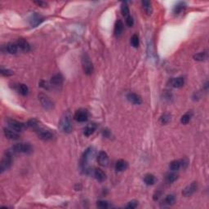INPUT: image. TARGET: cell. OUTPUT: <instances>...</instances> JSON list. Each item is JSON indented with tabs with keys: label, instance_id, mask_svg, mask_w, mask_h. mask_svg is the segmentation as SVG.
<instances>
[{
	"label": "cell",
	"instance_id": "17",
	"mask_svg": "<svg viewBox=\"0 0 209 209\" xmlns=\"http://www.w3.org/2000/svg\"><path fill=\"white\" fill-rule=\"evenodd\" d=\"M63 83V76L60 74H56L54 76L51 77L50 84L52 86H60Z\"/></svg>",
	"mask_w": 209,
	"mask_h": 209
},
{
	"label": "cell",
	"instance_id": "23",
	"mask_svg": "<svg viewBox=\"0 0 209 209\" xmlns=\"http://www.w3.org/2000/svg\"><path fill=\"white\" fill-rule=\"evenodd\" d=\"M144 182L147 186H153L156 182V177L153 174H146L144 177Z\"/></svg>",
	"mask_w": 209,
	"mask_h": 209
},
{
	"label": "cell",
	"instance_id": "10",
	"mask_svg": "<svg viewBox=\"0 0 209 209\" xmlns=\"http://www.w3.org/2000/svg\"><path fill=\"white\" fill-rule=\"evenodd\" d=\"M98 163L102 167H107L109 164V157L104 151H100L97 155Z\"/></svg>",
	"mask_w": 209,
	"mask_h": 209
},
{
	"label": "cell",
	"instance_id": "40",
	"mask_svg": "<svg viewBox=\"0 0 209 209\" xmlns=\"http://www.w3.org/2000/svg\"><path fill=\"white\" fill-rule=\"evenodd\" d=\"M102 134H103V136H104V137H109V136H110V132H109V131L108 130L107 128H105V129H104V130H103Z\"/></svg>",
	"mask_w": 209,
	"mask_h": 209
},
{
	"label": "cell",
	"instance_id": "16",
	"mask_svg": "<svg viewBox=\"0 0 209 209\" xmlns=\"http://www.w3.org/2000/svg\"><path fill=\"white\" fill-rule=\"evenodd\" d=\"M128 162L123 159H119L115 163V170L117 172H123L128 168Z\"/></svg>",
	"mask_w": 209,
	"mask_h": 209
},
{
	"label": "cell",
	"instance_id": "33",
	"mask_svg": "<svg viewBox=\"0 0 209 209\" xmlns=\"http://www.w3.org/2000/svg\"><path fill=\"white\" fill-rule=\"evenodd\" d=\"M170 120H171V115H170L169 114H163L160 118V122L161 123H163V124H166V123H168Z\"/></svg>",
	"mask_w": 209,
	"mask_h": 209
},
{
	"label": "cell",
	"instance_id": "37",
	"mask_svg": "<svg viewBox=\"0 0 209 209\" xmlns=\"http://www.w3.org/2000/svg\"><path fill=\"white\" fill-rule=\"evenodd\" d=\"M126 24H127V26H129V27H132L133 26V24H134V20H133V16H128L127 19H126Z\"/></svg>",
	"mask_w": 209,
	"mask_h": 209
},
{
	"label": "cell",
	"instance_id": "39",
	"mask_svg": "<svg viewBox=\"0 0 209 209\" xmlns=\"http://www.w3.org/2000/svg\"><path fill=\"white\" fill-rule=\"evenodd\" d=\"M35 3V4H37L38 6H39V7H45L46 6H47V3L45 2H43V1H35V2H34Z\"/></svg>",
	"mask_w": 209,
	"mask_h": 209
},
{
	"label": "cell",
	"instance_id": "29",
	"mask_svg": "<svg viewBox=\"0 0 209 209\" xmlns=\"http://www.w3.org/2000/svg\"><path fill=\"white\" fill-rule=\"evenodd\" d=\"M178 178V176L177 174H175L173 172H171V173H168L166 176V181L167 183H173L174 181H176Z\"/></svg>",
	"mask_w": 209,
	"mask_h": 209
},
{
	"label": "cell",
	"instance_id": "36",
	"mask_svg": "<svg viewBox=\"0 0 209 209\" xmlns=\"http://www.w3.org/2000/svg\"><path fill=\"white\" fill-rule=\"evenodd\" d=\"M1 75L3 76H11L13 75V72L12 70H7V69H4V68H1Z\"/></svg>",
	"mask_w": 209,
	"mask_h": 209
},
{
	"label": "cell",
	"instance_id": "6",
	"mask_svg": "<svg viewBox=\"0 0 209 209\" xmlns=\"http://www.w3.org/2000/svg\"><path fill=\"white\" fill-rule=\"evenodd\" d=\"M35 131L38 134V137H39L40 139L43 140V141H51V140L53 139V134L49 130H47V129H44L43 128H42L41 125L38 128H36Z\"/></svg>",
	"mask_w": 209,
	"mask_h": 209
},
{
	"label": "cell",
	"instance_id": "15",
	"mask_svg": "<svg viewBox=\"0 0 209 209\" xmlns=\"http://www.w3.org/2000/svg\"><path fill=\"white\" fill-rule=\"evenodd\" d=\"M93 175H94V177L98 181H100V182H102L104 181V180L106 179V175L104 172V171H102L100 168H96L94 171H93Z\"/></svg>",
	"mask_w": 209,
	"mask_h": 209
},
{
	"label": "cell",
	"instance_id": "4",
	"mask_svg": "<svg viewBox=\"0 0 209 209\" xmlns=\"http://www.w3.org/2000/svg\"><path fill=\"white\" fill-rule=\"evenodd\" d=\"M82 65L84 73L88 75H92L94 71V66L90 57L87 53H84L82 56Z\"/></svg>",
	"mask_w": 209,
	"mask_h": 209
},
{
	"label": "cell",
	"instance_id": "34",
	"mask_svg": "<svg viewBox=\"0 0 209 209\" xmlns=\"http://www.w3.org/2000/svg\"><path fill=\"white\" fill-rule=\"evenodd\" d=\"M191 115L190 114H184L183 116L181 118V123L182 124H187V123L191 121Z\"/></svg>",
	"mask_w": 209,
	"mask_h": 209
},
{
	"label": "cell",
	"instance_id": "9",
	"mask_svg": "<svg viewBox=\"0 0 209 209\" xmlns=\"http://www.w3.org/2000/svg\"><path fill=\"white\" fill-rule=\"evenodd\" d=\"M198 185L197 182H192L191 185H189L188 186H186V188L184 189L183 191H182V195L186 197H189V196H191L192 195L195 193V191H197Z\"/></svg>",
	"mask_w": 209,
	"mask_h": 209
},
{
	"label": "cell",
	"instance_id": "27",
	"mask_svg": "<svg viewBox=\"0 0 209 209\" xmlns=\"http://www.w3.org/2000/svg\"><path fill=\"white\" fill-rule=\"evenodd\" d=\"M163 203L167 206H172V205L175 203V197L172 195H167L164 199H163Z\"/></svg>",
	"mask_w": 209,
	"mask_h": 209
},
{
	"label": "cell",
	"instance_id": "19",
	"mask_svg": "<svg viewBox=\"0 0 209 209\" xmlns=\"http://www.w3.org/2000/svg\"><path fill=\"white\" fill-rule=\"evenodd\" d=\"M123 22L120 21V20H118L115 23V26H114V35L116 37H119L122 33H123Z\"/></svg>",
	"mask_w": 209,
	"mask_h": 209
},
{
	"label": "cell",
	"instance_id": "26",
	"mask_svg": "<svg viewBox=\"0 0 209 209\" xmlns=\"http://www.w3.org/2000/svg\"><path fill=\"white\" fill-rule=\"evenodd\" d=\"M7 50L10 54H16L19 48L16 43H9L7 45Z\"/></svg>",
	"mask_w": 209,
	"mask_h": 209
},
{
	"label": "cell",
	"instance_id": "22",
	"mask_svg": "<svg viewBox=\"0 0 209 209\" xmlns=\"http://www.w3.org/2000/svg\"><path fill=\"white\" fill-rule=\"evenodd\" d=\"M142 7L143 9L147 15H151L152 14V12H153V9H152V6H151V2L150 1H146V0H144L141 2Z\"/></svg>",
	"mask_w": 209,
	"mask_h": 209
},
{
	"label": "cell",
	"instance_id": "11",
	"mask_svg": "<svg viewBox=\"0 0 209 209\" xmlns=\"http://www.w3.org/2000/svg\"><path fill=\"white\" fill-rule=\"evenodd\" d=\"M16 45L18 47V48L21 51H24V52H28L30 50V45L29 44V43L24 39H19L16 42Z\"/></svg>",
	"mask_w": 209,
	"mask_h": 209
},
{
	"label": "cell",
	"instance_id": "3",
	"mask_svg": "<svg viewBox=\"0 0 209 209\" xmlns=\"http://www.w3.org/2000/svg\"><path fill=\"white\" fill-rule=\"evenodd\" d=\"M12 154H13L10 150L7 151L5 153L2 161H1V164H0V172H1V173L4 172L5 171H7L11 167L12 164Z\"/></svg>",
	"mask_w": 209,
	"mask_h": 209
},
{
	"label": "cell",
	"instance_id": "1",
	"mask_svg": "<svg viewBox=\"0 0 209 209\" xmlns=\"http://www.w3.org/2000/svg\"><path fill=\"white\" fill-rule=\"evenodd\" d=\"M59 125L61 131L65 133H70L72 132V120H71V114L70 112H65V114H63Z\"/></svg>",
	"mask_w": 209,
	"mask_h": 209
},
{
	"label": "cell",
	"instance_id": "35",
	"mask_svg": "<svg viewBox=\"0 0 209 209\" xmlns=\"http://www.w3.org/2000/svg\"><path fill=\"white\" fill-rule=\"evenodd\" d=\"M138 206V201L137 200H132L130 202L128 203L127 206H126V208L127 209H134Z\"/></svg>",
	"mask_w": 209,
	"mask_h": 209
},
{
	"label": "cell",
	"instance_id": "20",
	"mask_svg": "<svg viewBox=\"0 0 209 209\" xmlns=\"http://www.w3.org/2000/svg\"><path fill=\"white\" fill-rule=\"evenodd\" d=\"M186 7V3L185 2H179L175 5L173 7V13L176 15L180 14Z\"/></svg>",
	"mask_w": 209,
	"mask_h": 209
},
{
	"label": "cell",
	"instance_id": "5",
	"mask_svg": "<svg viewBox=\"0 0 209 209\" xmlns=\"http://www.w3.org/2000/svg\"><path fill=\"white\" fill-rule=\"evenodd\" d=\"M39 100L41 104H42V106L46 110H51V109H52L54 108V104L52 102V100L46 94L40 93L39 95Z\"/></svg>",
	"mask_w": 209,
	"mask_h": 209
},
{
	"label": "cell",
	"instance_id": "14",
	"mask_svg": "<svg viewBox=\"0 0 209 209\" xmlns=\"http://www.w3.org/2000/svg\"><path fill=\"white\" fill-rule=\"evenodd\" d=\"M3 133L5 137L9 140H18L20 138V135L17 132L12 130V128H4Z\"/></svg>",
	"mask_w": 209,
	"mask_h": 209
},
{
	"label": "cell",
	"instance_id": "13",
	"mask_svg": "<svg viewBox=\"0 0 209 209\" xmlns=\"http://www.w3.org/2000/svg\"><path fill=\"white\" fill-rule=\"evenodd\" d=\"M127 99L129 102L133 104H141L142 103L141 97L136 93L130 92L127 95Z\"/></svg>",
	"mask_w": 209,
	"mask_h": 209
},
{
	"label": "cell",
	"instance_id": "7",
	"mask_svg": "<svg viewBox=\"0 0 209 209\" xmlns=\"http://www.w3.org/2000/svg\"><path fill=\"white\" fill-rule=\"evenodd\" d=\"M7 123L9 126L10 128H12V130L16 131V132H22L26 128V125L23 123H21L19 121L16 120V119H8L7 120Z\"/></svg>",
	"mask_w": 209,
	"mask_h": 209
},
{
	"label": "cell",
	"instance_id": "30",
	"mask_svg": "<svg viewBox=\"0 0 209 209\" xmlns=\"http://www.w3.org/2000/svg\"><path fill=\"white\" fill-rule=\"evenodd\" d=\"M121 12H122L123 16H125V17L129 16V7L126 2H123L121 4Z\"/></svg>",
	"mask_w": 209,
	"mask_h": 209
},
{
	"label": "cell",
	"instance_id": "8",
	"mask_svg": "<svg viewBox=\"0 0 209 209\" xmlns=\"http://www.w3.org/2000/svg\"><path fill=\"white\" fill-rule=\"evenodd\" d=\"M74 119L79 122V123H84L87 122L88 119V113L86 109H79L75 112V115H74Z\"/></svg>",
	"mask_w": 209,
	"mask_h": 209
},
{
	"label": "cell",
	"instance_id": "28",
	"mask_svg": "<svg viewBox=\"0 0 209 209\" xmlns=\"http://www.w3.org/2000/svg\"><path fill=\"white\" fill-rule=\"evenodd\" d=\"M18 92L22 96H27L29 93V88L26 84H21L18 85Z\"/></svg>",
	"mask_w": 209,
	"mask_h": 209
},
{
	"label": "cell",
	"instance_id": "2",
	"mask_svg": "<svg viewBox=\"0 0 209 209\" xmlns=\"http://www.w3.org/2000/svg\"><path fill=\"white\" fill-rule=\"evenodd\" d=\"M10 151L12 154H31L33 152V147L30 143H17L11 148Z\"/></svg>",
	"mask_w": 209,
	"mask_h": 209
},
{
	"label": "cell",
	"instance_id": "24",
	"mask_svg": "<svg viewBox=\"0 0 209 209\" xmlns=\"http://www.w3.org/2000/svg\"><path fill=\"white\" fill-rule=\"evenodd\" d=\"M184 84H185V79L182 77H178L176 78L172 81V86L176 88H180L181 87H183Z\"/></svg>",
	"mask_w": 209,
	"mask_h": 209
},
{
	"label": "cell",
	"instance_id": "25",
	"mask_svg": "<svg viewBox=\"0 0 209 209\" xmlns=\"http://www.w3.org/2000/svg\"><path fill=\"white\" fill-rule=\"evenodd\" d=\"M208 57V55H207V51H202V52H199V53L195 54L194 56V59L195 60H198V61H204L206 60Z\"/></svg>",
	"mask_w": 209,
	"mask_h": 209
},
{
	"label": "cell",
	"instance_id": "31",
	"mask_svg": "<svg viewBox=\"0 0 209 209\" xmlns=\"http://www.w3.org/2000/svg\"><path fill=\"white\" fill-rule=\"evenodd\" d=\"M96 206L99 208L101 209H105L109 207V203L107 201H104V200H99L96 202Z\"/></svg>",
	"mask_w": 209,
	"mask_h": 209
},
{
	"label": "cell",
	"instance_id": "21",
	"mask_svg": "<svg viewBox=\"0 0 209 209\" xmlns=\"http://www.w3.org/2000/svg\"><path fill=\"white\" fill-rule=\"evenodd\" d=\"M182 166H183V164H182V161L174 160L172 161V162L170 163L169 168L170 170H172V172H175V171H178Z\"/></svg>",
	"mask_w": 209,
	"mask_h": 209
},
{
	"label": "cell",
	"instance_id": "38",
	"mask_svg": "<svg viewBox=\"0 0 209 209\" xmlns=\"http://www.w3.org/2000/svg\"><path fill=\"white\" fill-rule=\"evenodd\" d=\"M39 86L41 87V88H43L44 89H49V87L51 86V85H49L48 83L47 82H45V81H41L39 83Z\"/></svg>",
	"mask_w": 209,
	"mask_h": 209
},
{
	"label": "cell",
	"instance_id": "12",
	"mask_svg": "<svg viewBox=\"0 0 209 209\" xmlns=\"http://www.w3.org/2000/svg\"><path fill=\"white\" fill-rule=\"evenodd\" d=\"M43 21V18L40 15L36 13V12H34L30 17V25L32 26V27H36V26H39Z\"/></svg>",
	"mask_w": 209,
	"mask_h": 209
},
{
	"label": "cell",
	"instance_id": "18",
	"mask_svg": "<svg viewBox=\"0 0 209 209\" xmlns=\"http://www.w3.org/2000/svg\"><path fill=\"white\" fill-rule=\"evenodd\" d=\"M97 128V125L96 123H90L88 125L86 126V128H84V134L86 136V137H89L91 135H92L93 133H95V131L96 130Z\"/></svg>",
	"mask_w": 209,
	"mask_h": 209
},
{
	"label": "cell",
	"instance_id": "32",
	"mask_svg": "<svg viewBox=\"0 0 209 209\" xmlns=\"http://www.w3.org/2000/svg\"><path fill=\"white\" fill-rule=\"evenodd\" d=\"M139 37L137 35H133L132 39H131V44L133 45L134 47H137L139 46Z\"/></svg>",
	"mask_w": 209,
	"mask_h": 209
}]
</instances>
